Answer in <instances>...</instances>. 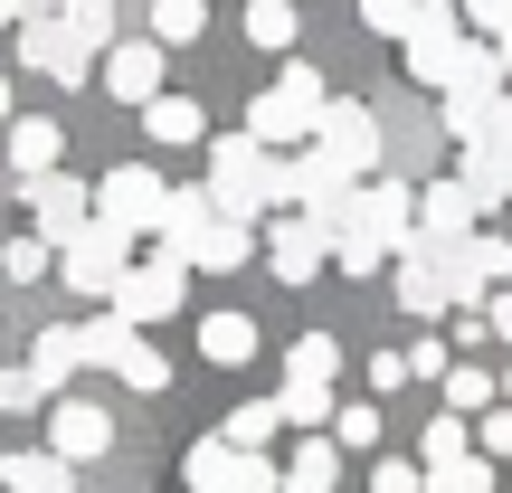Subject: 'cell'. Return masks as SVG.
Segmentation results:
<instances>
[{
    "instance_id": "6da1fadb",
    "label": "cell",
    "mask_w": 512,
    "mask_h": 493,
    "mask_svg": "<svg viewBox=\"0 0 512 493\" xmlns=\"http://www.w3.org/2000/svg\"><path fill=\"white\" fill-rule=\"evenodd\" d=\"M323 105H332L323 76H313L304 57H285V76H275V86L247 105V143H256V152H304L313 124H323Z\"/></svg>"
},
{
    "instance_id": "7a4b0ae2",
    "label": "cell",
    "mask_w": 512,
    "mask_h": 493,
    "mask_svg": "<svg viewBox=\"0 0 512 493\" xmlns=\"http://www.w3.org/2000/svg\"><path fill=\"white\" fill-rule=\"evenodd\" d=\"M209 209L219 219H238V228H256V209H275V152H256L247 133H219L209 143Z\"/></svg>"
},
{
    "instance_id": "3957f363",
    "label": "cell",
    "mask_w": 512,
    "mask_h": 493,
    "mask_svg": "<svg viewBox=\"0 0 512 493\" xmlns=\"http://www.w3.org/2000/svg\"><path fill=\"white\" fill-rule=\"evenodd\" d=\"M162 200H171L162 171H152V162H124V171L95 181V228H114V238H162Z\"/></svg>"
},
{
    "instance_id": "277c9868",
    "label": "cell",
    "mask_w": 512,
    "mask_h": 493,
    "mask_svg": "<svg viewBox=\"0 0 512 493\" xmlns=\"http://www.w3.org/2000/svg\"><path fill=\"white\" fill-rule=\"evenodd\" d=\"M408 76H418V86H456V57L475 48V38H465V19H456V0H418V19H408Z\"/></svg>"
},
{
    "instance_id": "5b68a950",
    "label": "cell",
    "mask_w": 512,
    "mask_h": 493,
    "mask_svg": "<svg viewBox=\"0 0 512 493\" xmlns=\"http://www.w3.org/2000/svg\"><path fill=\"white\" fill-rule=\"evenodd\" d=\"M124 266H133V238H114V228H76L67 247H57V275H67L76 294H95V304H114V285H124Z\"/></svg>"
},
{
    "instance_id": "8992f818",
    "label": "cell",
    "mask_w": 512,
    "mask_h": 493,
    "mask_svg": "<svg viewBox=\"0 0 512 493\" xmlns=\"http://www.w3.org/2000/svg\"><path fill=\"white\" fill-rule=\"evenodd\" d=\"M313 152H323L342 181H370V171H380V114H370V105H323Z\"/></svg>"
},
{
    "instance_id": "52a82bcc",
    "label": "cell",
    "mask_w": 512,
    "mask_h": 493,
    "mask_svg": "<svg viewBox=\"0 0 512 493\" xmlns=\"http://www.w3.org/2000/svg\"><path fill=\"white\" fill-rule=\"evenodd\" d=\"M181 285H190V266H181V256H152V266H124V285H114V323H133V332H143V323H162V313H181Z\"/></svg>"
},
{
    "instance_id": "ba28073f",
    "label": "cell",
    "mask_w": 512,
    "mask_h": 493,
    "mask_svg": "<svg viewBox=\"0 0 512 493\" xmlns=\"http://www.w3.org/2000/svg\"><path fill=\"white\" fill-rule=\"evenodd\" d=\"M181 484H190V493H275V465H266V456H238L228 437H200V446L181 456Z\"/></svg>"
},
{
    "instance_id": "9c48e42d",
    "label": "cell",
    "mask_w": 512,
    "mask_h": 493,
    "mask_svg": "<svg viewBox=\"0 0 512 493\" xmlns=\"http://www.w3.org/2000/svg\"><path fill=\"white\" fill-rule=\"evenodd\" d=\"M437 275H446V304H484V285H503V275H512V238L475 228L465 247H437Z\"/></svg>"
},
{
    "instance_id": "30bf717a",
    "label": "cell",
    "mask_w": 512,
    "mask_h": 493,
    "mask_svg": "<svg viewBox=\"0 0 512 493\" xmlns=\"http://www.w3.org/2000/svg\"><path fill=\"white\" fill-rule=\"evenodd\" d=\"M86 219H95V190H86V181H67V171H48V181H29V238L48 247V256L67 247V238H76Z\"/></svg>"
},
{
    "instance_id": "8fae6325",
    "label": "cell",
    "mask_w": 512,
    "mask_h": 493,
    "mask_svg": "<svg viewBox=\"0 0 512 493\" xmlns=\"http://www.w3.org/2000/svg\"><path fill=\"white\" fill-rule=\"evenodd\" d=\"M105 446H114V418L95 399H48V456L67 465V475H76V465H95Z\"/></svg>"
},
{
    "instance_id": "7c38bea8",
    "label": "cell",
    "mask_w": 512,
    "mask_h": 493,
    "mask_svg": "<svg viewBox=\"0 0 512 493\" xmlns=\"http://www.w3.org/2000/svg\"><path fill=\"white\" fill-rule=\"evenodd\" d=\"M19 67H38L48 86H86V76H95V57L76 48V38L57 29L48 10H29V19H19Z\"/></svg>"
},
{
    "instance_id": "4fadbf2b",
    "label": "cell",
    "mask_w": 512,
    "mask_h": 493,
    "mask_svg": "<svg viewBox=\"0 0 512 493\" xmlns=\"http://www.w3.org/2000/svg\"><path fill=\"white\" fill-rule=\"evenodd\" d=\"M475 219H484V209H475V190H465L456 171L418 190V238L427 247H465V238H475Z\"/></svg>"
},
{
    "instance_id": "5bb4252c",
    "label": "cell",
    "mask_w": 512,
    "mask_h": 493,
    "mask_svg": "<svg viewBox=\"0 0 512 493\" xmlns=\"http://www.w3.org/2000/svg\"><path fill=\"white\" fill-rule=\"evenodd\" d=\"M323 256H332V238L304 219V209L266 228V266H275V285H313V275H323Z\"/></svg>"
},
{
    "instance_id": "9a60e30c",
    "label": "cell",
    "mask_w": 512,
    "mask_h": 493,
    "mask_svg": "<svg viewBox=\"0 0 512 493\" xmlns=\"http://www.w3.org/2000/svg\"><path fill=\"white\" fill-rule=\"evenodd\" d=\"M105 95L114 105H152L162 95V48L152 38H114L105 48Z\"/></svg>"
},
{
    "instance_id": "2e32d148",
    "label": "cell",
    "mask_w": 512,
    "mask_h": 493,
    "mask_svg": "<svg viewBox=\"0 0 512 493\" xmlns=\"http://www.w3.org/2000/svg\"><path fill=\"white\" fill-rule=\"evenodd\" d=\"M247 256H256V228H238V219H209L200 238L181 247V266H190V275H238Z\"/></svg>"
},
{
    "instance_id": "e0dca14e",
    "label": "cell",
    "mask_w": 512,
    "mask_h": 493,
    "mask_svg": "<svg viewBox=\"0 0 512 493\" xmlns=\"http://www.w3.org/2000/svg\"><path fill=\"white\" fill-rule=\"evenodd\" d=\"M57 152H67L57 114H19V124H10V171H19V181H48V171H57Z\"/></svg>"
},
{
    "instance_id": "ac0fdd59",
    "label": "cell",
    "mask_w": 512,
    "mask_h": 493,
    "mask_svg": "<svg viewBox=\"0 0 512 493\" xmlns=\"http://www.w3.org/2000/svg\"><path fill=\"white\" fill-rule=\"evenodd\" d=\"M332 484H342V446L332 437H304L285 465H275V493H332Z\"/></svg>"
},
{
    "instance_id": "d6986e66",
    "label": "cell",
    "mask_w": 512,
    "mask_h": 493,
    "mask_svg": "<svg viewBox=\"0 0 512 493\" xmlns=\"http://www.w3.org/2000/svg\"><path fill=\"white\" fill-rule=\"evenodd\" d=\"M456 181L475 190V209H503V200H512V152H494V143H465V152H456Z\"/></svg>"
},
{
    "instance_id": "ffe728a7",
    "label": "cell",
    "mask_w": 512,
    "mask_h": 493,
    "mask_svg": "<svg viewBox=\"0 0 512 493\" xmlns=\"http://www.w3.org/2000/svg\"><path fill=\"white\" fill-rule=\"evenodd\" d=\"M76 370H86V361H76V323H48V332H38V351H29V380L57 399V389L76 380Z\"/></svg>"
},
{
    "instance_id": "44dd1931",
    "label": "cell",
    "mask_w": 512,
    "mask_h": 493,
    "mask_svg": "<svg viewBox=\"0 0 512 493\" xmlns=\"http://www.w3.org/2000/svg\"><path fill=\"white\" fill-rule=\"evenodd\" d=\"M48 19H57V29H67L86 57H105V48H114V0H57Z\"/></svg>"
},
{
    "instance_id": "7402d4cb",
    "label": "cell",
    "mask_w": 512,
    "mask_h": 493,
    "mask_svg": "<svg viewBox=\"0 0 512 493\" xmlns=\"http://www.w3.org/2000/svg\"><path fill=\"white\" fill-rule=\"evenodd\" d=\"M332 370H342V342H332V332H304V342L285 351V389H332Z\"/></svg>"
},
{
    "instance_id": "603a6c76",
    "label": "cell",
    "mask_w": 512,
    "mask_h": 493,
    "mask_svg": "<svg viewBox=\"0 0 512 493\" xmlns=\"http://www.w3.org/2000/svg\"><path fill=\"white\" fill-rule=\"evenodd\" d=\"M200 361H219V370L256 361V323H247V313H209V323H200Z\"/></svg>"
},
{
    "instance_id": "cb8c5ba5",
    "label": "cell",
    "mask_w": 512,
    "mask_h": 493,
    "mask_svg": "<svg viewBox=\"0 0 512 493\" xmlns=\"http://www.w3.org/2000/svg\"><path fill=\"white\" fill-rule=\"evenodd\" d=\"M143 133H152V143H200L209 124H200V105H190V95H171V86H162V95L143 105Z\"/></svg>"
},
{
    "instance_id": "d4e9b609",
    "label": "cell",
    "mask_w": 512,
    "mask_h": 493,
    "mask_svg": "<svg viewBox=\"0 0 512 493\" xmlns=\"http://www.w3.org/2000/svg\"><path fill=\"white\" fill-rule=\"evenodd\" d=\"M0 484H10V493H67L76 475H67V465L48 456V446H38V456L19 446V456H0Z\"/></svg>"
},
{
    "instance_id": "484cf974",
    "label": "cell",
    "mask_w": 512,
    "mask_h": 493,
    "mask_svg": "<svg viewBox=\"0 0 512 493\" xmlns=\"http://www.w3.org/2000/svg\"><path fill=\"white\" fill-rule=\"evenodd\" d=\"M209 29V0H152V48H190V38Z\"/></svg>"
},
{
    "instance_id": "4316f807",
    "label": "cell",
    "mask_w": 512,
    "mask_h": 493,
    "mask_svg": "<svg viewBox=\"0 0 512 493\" xmlns=\"http://www.w3.org/2000/svg\"><path fill=\"white\" fill-rule=\"evenodd\" d=\"M275 427H285V408H275V399H247V408H228V427H219V437L238 446V456H266V437H275Z\"/></svg>"
},
{
    "instance_id": "83f0119b",
    "label": "cell",
    "mask_w": 512,
    "mask_h": 493,
    "mask_svg": "<svg viewBox=\"0 0 512 493\" xmlns=\"http://www.w3.org/2000/svg\"><path fill=\"white\" fill-rule=\"evenodd\" d=\"M475 408H494V370L456 361V370H446V418H475Z\"/></svg>"
},
{
    "instance_id": "f1b7e54d",
    "label": "cell",
    "mask_w": 512,
    "mask_h": 493,
    "mask_svg": "<svg viewBox=\"0 0 512 493\" xmlns=\"http://www.w3.org/2000/svg\"><path fill=\"white\" fill-rule=\"evenodd\" d=\"M114 380H124V389H143V399H152V389H171V361H162V351L143 342V332H133V342H124V361H114Z\"/></svg>"
},
{
    "instance_id": "f546056e",
    "label": "cell",
    "mask_w": 512,
    "mask_h": 493,
    "mask_svg": "<svg viewBox=\"0 0 512 493\" xmlns=\"http://www.w3.org/2000/svg\"><path fill=\"white\" fill-rule=\"evenodd\" d=\"M247 38L285 57V48H294V0H247Z\"/></svg>"
},
{
    "instance_id": "4dcf8cb0",
    "label": "cell",
    "mask_w": 512,
    "mask_h": 493,
    "mask_svg": "<svg viewBox=\"0 0 512 493\" xmlns=\"http://www.w3.org/2000/svg\"><path fill=\"white\" fill-rule=\"evenodd\" d=\"M418 456H427V465H456V456H475V427H465V418H427Z\"/></svg>"
},
{
    "instance_id": "1f68e13d",
    "label": "cell",
    "mask_w": 512,
    "mask_h": 493,
    "mask_svg": "<svg viewBox=\"0 0 512 493\" xmlns=\"http://www.w3.org/2000/svg\"><path fill=\"white\" fill-rule=\"evenodd\" d=\"M427 493H494V465L456 456V465H427Z\"/></svg>"
},
{
    "instance_id": "d6a6232c",
    "label": "cell",
    "mask_w": 512,
    "mask_h": 493,
    "mask_svg": "<svg viewBox=\"0 0 512 493\" xmlns=\"http://www.w3.org/2000/svg\"><path fill=\"white\" fill-rule=\"evenodd\" d=\"M275 408H285V427H304V437H323V427H332V389H285Z\"/></svg>"
},
{
    "instance_id": "836d02e7",
    "label": "cell",
    "mask_w": 512,
    "mask_h": 493,
    "mask_svg": "<svg viewBox=\"0 0 512 493\" xmlns=\"http://www.w3.org/2000/svg\"><path fill=\"white\" fill-rule=\"evenodd\" d=\"M0 275H10V285H38V275H57V256L38 238H10V247H0Z\"/></svg>"
},
{
    "instance_id": "e575fe53",
    "label": "cell",
    "mask_w": 512,
    "mask_h": 493,
    "mask_svg": "<svg viewBox=\"0 0 512 493\" xmlns=\"http://www.w3.org/2000/svg\"><path fill=\"white\" fill-rule=\"evenodd\" d=\"M332 446H380V408H370V399L332 408Z\"/></svg>"
},
{
    "instance_id": "d590c367",
    "label": "cell",
    "mask_w": 512,
    "mask_h": 493,
    "mask_svg": "<svg viewBox=\"0 0 512 493\" xmlns=\"http://www.w3.org/2000/svg\"><path fill=\"white\" fill-rule=\"evenodd\" d=\"M370 493H427V465H408V456H380V465H370Z\"/></svg>"
},
{
    "instance_id": "8d00e7d4",
    "label": "cell",
    "mask_w": 512,
    "mask_h": 493,
    "mask_svg": "<svg viewBox=\"0 0 512 493\" xmlns=\"http://www.w3.org/2000/svg\"><path fill=\"white\" fill-rule=\"evenodd\" d=\"M408 19H418V0H361V29L380 38H408Z\"/></svg>"
},
{
    "instance_id": "74e56055",
    "label": "cell",
    "mask_w": 512,
    "mask_h": 493,
    "mask_svg": "<svg viewBox=\"0 0 512 493\" xmlns=\"http://www.w3.org/2000/svg\"><path fill=\"white\" fill-rule=\"evenodd\" d=\"M475 456L494 465V456H512V408H484V427H475Z\"/></svg>"
},
{
    "instance_id": "f35d334b",
    "label": "cell",
    "mask_w": 512,
    "mask_h": 493,
    "mask_svg": "<svg viewBox=\"0 0 512 493\" xmlns=\"http://www.w3.org/2000/svg\"><path fill=\"white\" fill-rule=\"evenodd\" d=\"M399 361H408V380H446V370H456V361H446V342H408Z\"/></svg>"
},
{
    "instance_id": "ab89813d",
    "label": "cell",
    "mask_w": 512,
    "mask_h": 493,
    "mask_svg": "<svg viewBox=\"0 0 512 493\" xmlns=\"http://www.w3.org/2000/svg\"><path fill=\"white\" fill-rule=\"evenodd\" d=\"M0 408H48V389H38L29 370H0Z\"/></svg>"
},
{
    "instance_id": "60d3db41",
    "label": "cell",
    "mask_w": 512,
    "mask_h": 493,
    "mask_svg": "<svg viewBox=\"0 0 512 493\" xmlns=\"http://www.w3.org/2000/svg\"><path fill=\"white\" fill-rule=\"evenodd\" d=\"M484 332H494V342H512V294H494V313H484Z\"/></svg>"
},
{
    "instance_id": "b9f144b4",
    "label": "cell",
    "mask_w": 512,
    "mask_h": 493,
    "mask_svg": "<svg viewBox=\"0 0 512 493\" xmlns=\"http://www.w3.org/2000/svg\"><path fill=\"white\" fill-rule=\"evenodd\" d=\"M0 124H19V95H10V76H0Z\"/></svg>"
},
{
    "instance_id": "7bdbcfd3",
    "label": "cell",
    "mask_w": 512,
    "mask_h": 493,
    "mask_svg": "<svg viewBox=\"0 0 512 493\" xmlns=\"http://www.w3.org/2000/svg\"><path fill=\"white\" fill-rule=\"evenodd\" d=\"M19 19H29V0H0V29H19Z\"/></svg>"
},
{
    "instance_id": "ee69618b",
    "label": "cell",
    "mask_w": 512,
    "mask_h": 493,
    "mask_svg": "<svg viewBox=\"0 0 512 493\" xmlns=\"http://www.w3.org/2000/svg\"><path fill=\"white\" fill-rule=\"evenodd\" d=\"M494 57H503V86H512V38H494Z\"/></svg>"
},
{
    "instance_id": "f6af8a7d",
    "label": "cell",
    "mask_w": 512,
    "mask_h": 493,
    "mask_svg": "<svg viewBox=\"0 0 512 493\" xmlns=\"http://www.w3.org/2000/svg\"><path fill=\"white\" fill-rule=\"evenodd\" d=\"M494 389H503V399H512V370H503V380H494Z\"/></svg>"
},
{
    "instance_id": "bcb514c9",
    "label": "cell",
    "mask_w": 512,
    "mask_h": 493,
    "mask_svg": "<svg viewBox=\"0 0 512 493\" xmlns=\"http://www.w3.org/2000/svg\"><path fill=\"white\" fill-rule=\"evenodd\" d=\"M29 10H57V0H29Z\"/></svg>"
},
{
    "instance_id": "7dc6e473",
    "label": "cell",
    "mask_w": 512,
    "mask_h": 493,
    "mask_svg": "<svg viewBox=\"0 0 512 493\" xmlns=\"http://www.w3.org/2000/svg\"><path fill=\"white\" fill-rule=\"evenodd\" d=\"M67 493H76V484H67Z\"/></svg>"
}]
</instances>
